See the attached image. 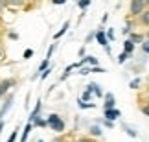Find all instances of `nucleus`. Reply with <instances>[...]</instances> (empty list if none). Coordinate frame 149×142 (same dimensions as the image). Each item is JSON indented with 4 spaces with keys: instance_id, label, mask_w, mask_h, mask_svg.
Segmentation results:
<instances>
[{
    "instance_id": "1",
    "label": "nucleus",
    "mask_w": 149,
    "mask_h": 142,
    "mask_svg": "<svg viewBox=\"0 0 149 142\" xmlns=\"http://www.w3.org/2000/svg\"><path fill=\"white\" fill-rule=\"evenodd\" d=\"M147 6H149V0H131V4H129V13H131V17L142 15V11L147 9Z\"/></svg>"
},
{
    "instance_id": "2",
    "label": "nucleus",
    "mask_w": 149,
    "mask_h": 142,
    "mask_svg": "<svg viewBox=\"0 0 149 142\" xmlns=\"http://www.w3.org/2000/svg\"><path fill=\"white\" fill-rule=\"evenodd\" d=\"M46 122H48V126L54 129V131H57V133L65 131V122H63V118H61L59 115H55V113L46 118Z\"/></svg>"
},
{
    "instance_id": "3",
    "label": "nucleus",
    "mask_w": 149,
    "mask_h": 142,
    "mask_svg": "<svg viewBox=\"0 0 149 142\" xmlns=\"http://www.w3.org/2000/svg\"><path fill=\"white\" fill-rule=\"evenodd\" d=\"M96 39H98V43L101 44L103 48H105V52H107V54H111V46H109V39H107V33L103 31V30H98V31H96Z\"/></svg>"
},
{
    "instance_id": "4",
    "label": "nucleus",
    "mask_w": 149,
    "mask_h": 142,
    "mask_svg": "<svg viewBox=\"0 0 149 142\" xmlns=\"http://www.w3.org/2000/svg\"><path fill=\"white\" fill-rule=\"evenodd\" d=\"M11 104H13V96H8V100L4 101V105H2V109H0V120H4V116H6V113H8L11 109Z\"/></svg>"
},
{
    "instance_id": "5",
    "label": "nucleus",
    "mask_w": 149,
    "mask_h": 142,
    "mask_svg": "<svg viewBox=\"0 0 149 142\" xmlns=\"http://www.w3.org/2000/svg\"><path fill=\"white\" fill-rule=\"evenodd\" d=\"M15 85V79H6V81H0V98L9 90V87Z\"/></svg>"
},
{
    "instance_id": "6",
    "label": "nucleus",
    "mask_w": 149,
    "mask_h": 142,
    "mask_svg": "<svg viewBox=\"0 0 149 142\" xmlns=\"http://www.w3.org/2000/svg\"><path fill=\"white\" fill-rule=\"evenodd\" d=\"M120 116H122V113H120L118 109H116V107H114V109H105V118H107V120H116V118H120Z\"/></svg>"
},
{
    "instance_id": "7",
    "label": "nucleus",
    "mask_w": 149,
    "mask_h": 142,
    "mask_svg": "<svg viewBox=\"0 0 149 142\" xmlns=\"http://www.w3.org/2000/svg\"><path fill=\"white\" fill-rule=\"evenodd\" d=\"M114 105H116V100H114V94L112 92H107L105 94V109H114Z\"/></svg>"
},
{
    "instance_id": "8",
    "label": "nucleus",
    "mask_w": 149,
    "mask_h": 142,
    "mask_svg": "<svg viewBox=\"0 0 149 142\" xmlns=\"http://www.w3.org/2000/svg\"><path fill=\"white\" fill-rule=\"evenodd\" d=\"M138 22L142 26H147L149 28V8L142 11V15H138Z\"/></svg>"
},
{
    "instance_id": "9",
    "label": "nucleus",
    "mask_w": 149,
    "mask_h": 142,
    "mask_svg": "<svg viewBox=\"0 0 149 142\" xmlns=\"http://www.w3.org/2000/svg\"><path fill=\"white\" fill-rule=\"evenodd\" d=\"M41 107H42V105H41V101H37L35 109H33V111H31V115H30V122H31V124L39 120V111H41Z\"/></svg>"
},
{
    "instance_id": "10",
    "label": "nucleus",
    "mask_w": 149,
    "mask_h": 142,
    "mask_svg": "<svg viewBox=\"0 0 149 142\" xmlns=\"http://www.w3.org/2000/svg\"><path fill=\"white\" fill-rule=\"evenodd\" d=\"M87 89L90 90V92H94L96 96H103V92H101V87H100L98 83H88V87H87Z\"/></svg>"
},
{
    "instance_id": "11",
    "label": "nucleus",
    "mask_w": 149,
    "mask_h": 142,
    "mask_svg": "<svg viewBox=\"0 0 149 142\" xmlns=\"http://www.w3.org/2000/svg\"><path fill=\"white\" fill-rule=\"evenodd\" d=\"M129 39L134 44H142V43H144V35H142V33H129Z\"/></svg>"
},
{
    "instance_id": "12",
    "label": "nucleus",
    "mask_w": 149,
    "mask_h": 142,
    "mask_svg": "<svg viewBox=\"0 0 149 142\" xmlns=\"http://www.w3.org/2000/svg\"><path fill=\"white\" fill-rule=\"evenodd\" d=\"M133 50H134V43L131 41V39H127V41L123 43V52H127V54H133Z\"/></svg>"
},
{
    "instance_id": "13",
    "label": "nucleus",
    "mask_w": 149,
    "mask_h": 142,
    "mask_svg": "<svg viewBox=\"0 0 149 142\" xmlns=\"http://www.w3.org/2000/svg\"><path fill=\"white\" fill-rule=\"evenodd\" d=\"M88 133L92 135V137H101V127L100 126H90V129H88Z\"/></svg>"
},
{
    "instance_id": "14",
    "label": "nucleus",
    "mask_w": 149,
    "mask_h": 142,
    "mask_svg": "<svg viewBox=\"0 0 149 142\" xmlns=\"http://www.w3.org/2000/svg\"><path fill=\"white\" fill-rule=\"evenodd\" d=\"M68 28H70V22H68V20H66V22H65V24H63V28H61V30H59V31H57V33H55V39H59L61 35H65V33H66V30H68Z\"/></svg>"
},
{
    "instance_id": "15",
    "label": "nucleus",
    "mask_w": 149,
    "mask_h": 142,
    "mask_svg": "<svg viewBox=\"0 0 149 142\" xmlns=\"http://www.w3.org/2000/svg\"><path fill=\"white\" fill-rule=\"evenodd\" d=\"M31 126H33L31 122H30V124H28V126H26V129H24V133H22V137H20V142H26V139H28V135H30V131H31Z\"/></svg>"
},
{
    "instance_id": "16",
    "label": "nucleus",
    "mask_w": 149,
    "mask_h": 142,
    "mask_svg": "<svg viewBox=\"0 0 149 142\" xmlns=\"http://www.w3.org/2000/svg\"><path fill=\"white\" fill-rule=\"evenodd\" d=\"M77 105H79V109H92L94 107V104H88V101H83V100H79Z\"/></svg>"
},
{
    "instance_id": "17",
    "label": "nucleus",
    "mask_w": 149,
    "mask_h": 142,
    "mask_svg": "<svg viewBox=\"0 0 149 142\" xmlns=\"http://www.w3.org/2000/svg\"><path fill=\"white\" fill-rule=\"evenodd\" d=\"M85 63H88V65H92V66H98L100 61L94 57V55H88V57H85Z\"/></svg>"
},
{
    "instance_id": "18",
    "label": "nucleus",
    "mask_w": 149,
    "mask_h": 142,
    "mask_svg": "<svg viewBox=\"0 0 149 142\" xmlns=\"http://www.w3.org/2000/svg\"><path fill=\"white\" fill-rule=\"evenodd\" d=\"M123 129H125V131H127V135H129L131 139H136V137H138V133H136L134 129H131L129 126H125V124H123Z\"/></svg>"
},
{
    "instance_id": "19",
    "label": "nucleus",
    "mask_w": 149,
    "mask_h": 142,
    "mask_svg": "<svg viewBox=\"0 0 149 142\" xmlns=\"http://www.w3.org/2000/svg\"><path fill=\"white\" fill-rule=\"evenodd\" d=\"M129 55H131V54H127V52H122V54L118 55V63H120V65H123L125 61H127V57H129Z\"/></svg>"
},
{
    "instance_id": "20",
    "label": "nucleus",
    "mask_w": 149,
    "mask_h": 142,
    "mask_svg": "<svg viewBox=\"0 0 149 142\" xmlns=\"http://www.w3.org/2000/svg\"><path fill=\"white\" fill-rule=\"evenodd\" d=\"M90 2H92V0H77V6L81 9H85V8H88V6H90Z\"/></svg>"
},
{
    "instance_id": "21",
    "label": "nucleus",
    "mask_w": 149,
    "mask_h": 142,
    "mask_svg": "<svg viewBox=\"0 0 149 142\" xmlns=\"http://www.w3.org/2000/svg\"><path fill=\"white\" fill-rule=\"evenodd\" d=\"M90 98H92V92H90V90L87 89V90H85V92H83V96H81V100H83V101H88Z\"/></svg>"
},
{
    "instance_id": "22",
    "label": "nucleus",
    "mask_w": 149,
    "mask_h": 142,
    "mask_svg": "<svg viewBox=\"0 0 149 142\" xmlns=\"http://www.w3.org/2000/svg\"><path fill=\"white\" fill-rule=\"evenodd\" d=\"M129 87H131V89H138V87H140V78H136V79H133V81L129 83Z\"/></svg>"
},
{
    "instance_id": "23",
    "label": "nucleus",
    "mask_w": 149,
    "mask_h": 142,
    "mask_svg": "<svg viewBox=\"0 0 149 142\" xmlns=\"http://www.w3.org/2000/svg\"><path fill=\"white\" fill-rule=\"evenodd\" d=\"M142 50H144V54H149V39H146L142 43Z\"/></svg>"
},
{
    "instance_id": "24",
    "label": "nucleus",
    "mask_w": 149,
    "mask_h": 142,
    "mask_svg": "<svg viewBox=\"0 0 149 142\" xmlns=\"http://www.w3.org/2000/svg\"><path fill=\"white\" fill-rule=\"evenodd\" d=\"M48 65H50V59H44L42 63H41V66H39V70H42V72H44V70H46V66H48Z\"/></svg>"
},
{
    "instance_id": "25",
    "label": "nucleus",
    "mask_w": 149,
    "mask_h": 142,
    "mask_svg": "<svg viewBox=\"0 0 149 142\" xmlns=\"http://www.w3.org/2000/svg\"><path fill=\"white\" fill-rule=\"evenodd\" d=\"M101 124H103L105 127H114V122H112V120H107V118H105V120H101Z\"/></svg>"
},
{
    "instance_id": "26",
    "label": "nucleus",
    "mask_w": 149,
    "mask_h": 142,
    "mask_svg": "<svg viewBox=\"0 0 149 142\" xmlns=\"http://www.w3.org/2000/svg\"><path fill=\"white\" fill-rule=\"evenodd\" d=\"M54 50H55V44H52V46L48 48V52H46V59H50V57H52V54H54Z\"/></svg>"
},
{
    "instance_id": "27",
    "label": "nucleus",
    "mask_w": 149,
    "mask_h": 142,
    "mask_svg": "<svg viewBox=\"0 0 149 142\" xmlns=\"http://www.w3.org/2000/svg\"><path fill=\"white\" fill-rule=\"evenodd\" d=\"M17 133H19V129H15V131L11 133V137L8 139V142H15V139H17Z\"/></svg>"
},
{
    "instance_id": "28",
    "label": "nucleus",
    "mask_w": 149,
    "mask_h": 142,
    "mask_svg": "<svg viewBox=\"0 0 149 142\" xmlns=\"http://www.w3.org/2000/svg\"><path fill=\"white\" fill-rule=\"evenodd\" d=\"M90 72H105V69H101V66H92Z\"/></svg>"
},
{
    "instance_id": "29",
    "label": "nucleus",
    "mask_w": 149,
    "mask_h": 142,
    "mask_svg": "<svg viewBox=\"0 0 149 142\" xmlns=\"http://www.w3.org/2000/svg\"><path fill=\"white\" fill-rule=\"evenodd\" d=\"M107 39H109V41H112V39H114V31H112V30L107 31Z\"/></svg>"
},
{
    "instance_id": "30",
    "label": "nucleus",
    "mask_w": 149,
    "mask_h": 142,
    "mask_svg": "<svg viewBox=\"0 0 149 142\" xmlns=\"http://www.w3.org/2000/svg\"><path fill=\"white\" fill-rule=\"evenodd\" d=\"M94 37H96V33H94V31H92V33H88V37H87V41H85V43H90Z\"/></svg>"
},
{
    "instance_id": "31",
    "label": "nucleus",
    "mask_w": 149,
    "mask_h": 142,
    "mask_svg": "<svg viewBox=\"0 0 149 142\" xmlns=\"http://www.w3.org/2000/svg\"><path fill=\"white\" fill-rule=\"evenodd\" d=\"M31 55H33V50H26V52H24V57H26V59L31 57Z\"/></svg>"
},
{
    "instance_id": "32",
    "label": "nucleus",
    "mask_w": 149,
    "mask_h": 142,
    "mask_svg": "<svg viewBox=\"0 0 149 142\" xmlns=\"http://www.w3.org/2000/svg\"><path fill=\"white\" fill-rule=\"evenodd\" d=\"M88 72H90V69H81V70H79V74H81V76H87Z\"/></svg>"
},
{
    "instance_id": "33",
    "label": "nucleus",
    "mask_w": 149,
    "mask_h": 142,
    "mask_svg": "<svg viewBox=\"0 0 149 142\" xmlns=\"http://www.w3.org/2000/svg\"><path fill=\"white\" fill-rule=\"evenodd\" d=\"M55 6H61V4H66V0H52Z\"/></svg>"
},
{
    "instance_id": "34",
    "label": "nucleus",
    "mask_w": 149,
    "mask_h": 142,
    "mask_svg": "<svg viewBox=\"0 0 149 142\" xmlns=\"http://www.w3.org/2000/svg\"><path fill=\"white\" fill-rule=\"evenodd\" d=\"M50 72H52V69H50V70L46 69V70H44V72H42V76H41V78H42V79H46V78H48V74H50Z\"/></svg>"
},
{
    "instance_id": "35",
    "label": "nucleus",
    "mask_w": 149,
    "mask_h": 142,
    "mask_svg": "<svg viewBox=\"0 0 149 142\" xmlns=\"http://www.w3.org/2000/svg\"><path fill=\"white\" fill-rule=\"evenodd\" d=\"M142 113H144V115H147V116H149V107H147V105H144V107H142Z\"/></svg>"
},
{
    "instance_id": "36",
    "label": "nucleus",
    "mask_w": 149,
    "mask_h": 142,
    "mask_svg": "<svg viewBox=\"0 0 149 142\" xmlns=\"http://www.w3.org/2000/svg\"><path fill=\"white\" fill-rule=\"evenodd\" d=\"M2 127H4V120H0V133H2Z\"/></svg>"
},
{
    "instance_id": "37",
    "label": "nucleus",
    "mask_w": 149,
    "mask_h": 142,
    "mask_svg": "<svg viewBox=\"0 0 149 142\" xmlns=\"http://www.w3.org/2000/svg\"><path fill=\"white\" fill-rule=\"evenodd\" d=\"M2 11H4V4L0 2V15H2Z\"/></svg>"
},
{
    "instance_id": "38",
    "label": "nucleus",
    "mask_w": 149,
    "mask_h": 142,
    "mask_svg": "<svg viewBox=\"0 0 149 142\" xmlns=\"http://www.w3.org/2000/svg\"><path fill=\"white\" fill-rule=\"evenodd\" d=\"M77 142H90V140H88V139H79Z\"/></svg>"
},
{
    "instance_id": "39",
    "label": "nucleus",
    "mask_w": 149,
    "mask_h": 142,
    "mask_svg": "<svg viewBox=\"0 0 149 142\" xmlns=\"http://www.w3.org/2000/svg\"><path fill=\"white\" fill-rule=\"evenodd\" d=\"M52 142H63L61 139H54V140H52Z\"/></svg>"
},
{
    "instance_id": "40",
    "label": "nucleus",
    "mask_w": 149,
    "mask_h": 142,
    "mask_svg": "<svg viewBox=\"0 0 149 142\" xmlns=\"http://www.w3.org/2000/svg\"><path fill=\"white\" fill-rule=\"evenodd\" d=\"M146 37H147V39H149V30H147V31H146Z\"/></svg>"
},
{
    "instance_id": "41",
    "label": "nucleus",
    "mask_w": 149,
    "mask_h": 142,
    "mask_svg": "<svg viewBox=\"0 0 149 142\" xmlns=\"http://www.w3.org/2000/svg\"><path fill=\"white\" fill-rule=\"evenodd\" d=\"M37 142H44V140H37Z\"/></svg>"
}]
</instances>
